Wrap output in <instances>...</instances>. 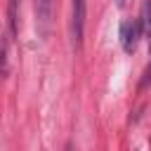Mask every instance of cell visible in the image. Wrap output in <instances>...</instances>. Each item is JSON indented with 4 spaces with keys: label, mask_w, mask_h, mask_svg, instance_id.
<instances>
[{
    "label": "cell",
    "mask_w": 151,
    "mask_h": 151,
    "mask_svg": "<svg viewBox=\"0 0 151 151\" xmlns=\"http://www.w3.org/2000/svg\"><path fill=\"white\" fill-rule=\"evenodd\" d=\"M73 40L76 45L83 42V33H85V0H73Z\"/></svg>",
    "instance_id": "2"
},
{
    "label": "cell",
    "mask_w": 151,
    "mask_h": 151,
    "mask_svg": "<svg viewBox=\"0 0 151 151\" xmlns=\"http://www.w3.org/2000/svg\"><path fill=\"white\" fill-rule=\"evenodd\" d=\"M142 28H144V35L149 40V52H151V0H144L142 2Z\"/></svg>",
    "instance_id": "3"
},
{
    "label": "cell",
    "mask_w": 151,
    "mask_h": 151,
    "mask_svg": "<svg viewBox=\"0 0 151 151\" xmlns=\"http://www.w3.org/2000/svg\"><path fill=\"white\" fill-rule=\"evenodd\" d=\"M149 83H151V61H149V66H146V68H144V73H142V80H139V87L144 90V87H146Z\"/></svg>",
    "instance_id": "6"
},
{
    "label": "cell",
    "mask_w": 151,
    "mask_h": 151,
    "mask_svg": "<svg viewBox=\"0 0 151 151\" xmlns=\"http://www.w3.org/2000/svg\"><path fill=\"white\" fill-rule=\"evenodd\" d=\"M118 5H125V0H118Z\"/></svg>",
    "instance_id": "7"
},
{
    "label": "cell",
    "mask_w": 151,
    "mask_h": 151,
    "mask_svg": "<svg viewBox=\"0 0 151 151\" xmlns=\"http://www.w3.org/2000/svg\"><path fill=\"white\" fill-rule=\"evenodd\" d=\"M17 9H19V0H9V9H7V21H9V35H17Z\"/></svg>",
    "instance_id": "4"
},
{
    "label": "cell",
    "mask_w": 151,
    "mask_h": 151,
    "mask_svg": "<svg viewBox=\"0 0 151 151\" xmlns=\"http://www.w3.org/2000/svg\"><path fill=\"white\" fill-rule=\"evenodd\" d=\"M142 19H127L120 24V45L127 54H132L139 45V38H142Z\"/></svg>",
    "instance_id": "1"
},
{
    "label": "cell",
    "mask_w": 151,
    "mask_h": 151,
    "mask_svg": "<svg viewBox=\"0 0 151 151\" xmlns=\"http://www.w3.org/2000/svg\"><path fill=\"white\" fill-rule=\"evenodd\" d=\"M50 5H52V0H40L38 2V17H40L42 24L50 21Z\"/></svg>",
    "instance_id": "5"
}]
</instances>
